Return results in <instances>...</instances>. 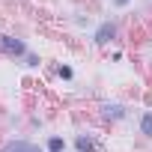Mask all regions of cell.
I'll list each match as a JSON object with an SVG mask.
<instances>
[{
  "label": "cell",
  "instance_id": "cell-2",
  "mask_svg": "<svg viewBox=\"0 0 152 152\" xmlns=\"http://www.w3.org/2000/svg\"><path fill=\"white\" fill-rule=\"evenodd\" d=\"M0 48L9 51V54H27L24 42H21V39H12V36H0Z\"/></svg>",
  "mask_w": 152,
  "mask_h": 152
},
{
  "label": "cell",
  "instance_id": "cell-4",
  "mask_svg": "<svg viewBox=\"0 0 152 152\" xmlns=\"http://www.w3.org/2000/svg\"><path fill=\"white\" fill-rule=\"evenodd\" d=\"M104 116H107V119H122L125 110H122L119 104H104Z\"/></svg>",
  "mask_w": 152,
  "mask_h": 152
},
{
  "label": "cell",
  "instance_id": "cell-7",
  "mask_svg": "<svg viewBox=\"0 0 152 152\" xmlns=\"http://www.w3.org/2000/svg\"><path fill=\"white\" fill-rule=\"evenodd\" d=\"M78 149H81V152H90V149H93V140H90V137H78Z\"/></svg>",
  "mask_w": 152,
  "mask_h": 152
},
{
  "label": "cell",
  "instance_id": "cell-5",
  "mask_svg": "<svg viewBox=\"0 0 152 152\" xmlns=\"http://www.w3.org/2000/svg\"><path fill=\"white\" fill-rule=\"evenodd\" d=\"M140 128H143V134H152V110H149V113H143V119H140Z\"/></svg>",
  "mask_w": 152,
  "mask_h": 152
},
{
  "label": "cell",
  "instance_id": "cell-8",
  "mask_svg": "<svg viewBox=\"0 0 152 152\" xmlns=\"http://www.w3.org/2000/svg\"><path fill=\"white\" fill-rule=\"evenodd\" d=\"M60 78H72V69L69 66H60Z\"/></svg>",
  "mask_w": 152,
  "mask_h": 152
},
{
  "label": "cell",
  "instance_id": "cell-1",
  "mask_svg": "<svg viewBox=\"0 0 152 152\" xmlns=\"http://www.w3.org/2000/svg\"><path fill=\"white\" fill-rule=\"evenodd\" d=\"M113 36H116V24H113V21H104V24L96 30V42H99V45H107Z\"/></svg>",
  "mask_w": 152,
  "mask_h": 152
},
{
  "label": "cell",
  "instance_id": "cell-3",
  "mask_svg": "<svg viewBox=\"0 0 152 152\" xmlns=\"http://www.w3.org/2000/svg\"><path fill=\"white\" fill-rule=\"evenodd\" d=\"M3 152H42V149L36 143H27V140H12V143H6Z\"/></svg>",
  "mask_w": 152,
  "mask_h": 152
},
{
  "label": "cell",
  "instance_id": "cell-6",
  "mask_svg": "<svg viewBox=\"0 0 152 152\" xmlns=\"http://www.w3.org/2000/svg\"><path fill=\"white\" fill-rule=\"evenodd\" d=\"M48 149L51 152H63V137H51L48 140Z\"/></svg>",
  "mask_w": 152,
  "mask_h": 152
},
{
  "label": "cell",
  "instance_id": "cell-9",
  "mask_svg": "<svg viewBox=\"0 0 152 152\" xmlns=\"http://www.w3.org/2000/svg\"><path fill=\"white\" fill-rule=\"evenodd\" d=\"M128 3V0H113V6H125Z\"/></svg>",
  "mask_w": 152,
  "mask_h": 152
}]
</instances>
